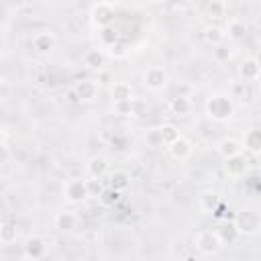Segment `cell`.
I'll return each mask as SVG.
<instances>
[{
    "label": "cell",
    "mask_w": 261,
    "mask_h": 261,
    "mask_svg": "<svg viewBox=\"0 0 261 261\" xmlns=\"http://www.w3.org/2000/svg\"><path fill=\"white\" fill-rule=\"evenodd\" d=\"M206 114L212 120L224 122L234 114V104L226 94H212L206 102Z\"/></svg>",
    "instance_id": "1"
},
{
    "label": "cell",
    "mask_w": 261,
    "mask_h": 261,
    "mask_svg": "<svg viewBox=\"0 0 261 261\" xmlns=\"http://www.w3.org/2000/svg\"><path fill=\"white\" fill-rule=\"evenodd\" d=\"M63 196L67 202L71 204H80L84 202L90 194H88V181L82 179V177H71L63 184Z\"/></svg>",
    "instance_id": "2"
},
{
    "label": "cell",
    "mask_w": 261,
    "mask_h": 261,
    "mask_svg": "<svg viewBox=\"0 0 261 261\" xmlns=\"http://www.w3.org/2000/svg\"><path fill=\"white\" fill-rule=\"evenodd\" d=\"M143 84H145L147 90L159 92V90H163L167 86V71L161 65H151L143 73Z\"/></svg>",
    "instance_id": "3"
},
{
    "label": "cell",
    "mask_w": 261,
    "mask_h": 261,
    "mask_svg": "<svg viewBox=\"0 0 261 261\" xmlns=\"http://www.w3.org/2000/svg\"><path fill=\"white\" fill-rule=\"evenodd\" d=\"M232 222H234L239 234H255V232L259 230V224H261L259 214L253 212V210H243V212H239Z\"/></svg>",
    "instance_id": "4"
},
{
    "label": "cell",
    "mask_w": 261,
    "mask_h": 261,
    "mask_svg": "<svg viewBox=\"0 0 261 261\" xmlns=\"http://www.w3.org/2000/svg\"><path fill=\"white\" fill-rule=\"evenodd\" d=\"M196 249L200 251V253H204V255H212V253H216L218 249H220V241H218V234H216V230H210V228H204V230H200L198 234H196Z\"/></svg>",
    "instance_id": "5"
},
{
    "label": "cell",
    "mask_w": 261,
    "mask_h": 261,
    "mask_svg": "<svg viewBox=\"0 0 261 261\" xmlns=\"http://www.w3.org/2000/svg\"><path fill=\"white\" fill-rule=\"evenodd\" d=\"M55 43H57V39H55V35L51 31H39L31 41L33 51L39 53V55H49L55 49Z\"/></svg>",
    "instance_id": "6"
},
{
    "label": "cell",
    "mask_w": 261,
    "mask_h": 261,
    "mask_svg": "<svg viewBox=\"0 0 261 261\" xmlns=\"http://www.w3.org/2000/svg\"><path fill=\"white\" fill-rule=\"evenodd\" d=\"M90 14L92 18L100 24V27H108L112 16H114V4H108V2H100V4H94L90 8Z\"/></svg>",
    "instance_id": "7"
},
{
    "label": "cell",
    "mask_w": 261,
    "mask_h": 261,
    "mask_svg": "<svg viewBox=\"0 0 261 261\" xmlns=\"http://www.w3.org/2000/svg\"><path fill=\"white\" fill-rule=\"evenodd\" d=\"M110 96H112V102L114 104L135 100L133 98V86L128 82H114L112 88H110Z\"/></svg>",
    "instance_id": "8"
},
{
    "label": "cell",
    "mask_w": 261,
    "mask_h": 261,
    "mask_svg": "<svg viewBox=\"0 0 261 261\" xmlns=\"http://www.w3.org/2000/svg\"><path fill=\"white\" fill-rule=\"evenodd\" d=\"M47 253V243H45V239H41V237H31V239H27V243H24V255L29 257V259H41L43 255Z\"/></svg>",
    "instance_id": "9"
},
{
    "label": "cell",
    "mask_w": 261,
    "mask_h": 261,
    "mask_svg": "<svg viewBox=\"0 0 261 261\" xmlns=\"http://www.w3.org/2000/svg\"><path fill=\"white\" fill-rule=\"evenodd\" d=\"M167 149H169V153H171V157L173 159H179V161H184V159H188L190 155H192V143L186 139V137H179V139H175L171 145H167Z\"/></svg>",
    "instance_id": "10"
},
{
    "label": "cell",
    "mask_w": 261,
    "mask_h": 261,
    "mask_svg": "<svg viewBox=\"0 0 261 261\" xmlns=\"http://www.w3.org/2000/svg\"><path fill=\"white\" fill-rule=\"evenodd\" d=\"M75 96L82 100V102H92L96 96H98V84L94 80H82L77 82L75 86Z\"/></svg>",
    "instance_id": "11"
},
{
    "label": "cell",
    "mask_w": 261,
    "mask_h": 261,
    "mask_svg": "<svg viewBox=\"0 0 261 261\" xmlns=\"http://www.w3.org/2000/svg\"><path fill=\"white\" fill-rule=\"evenodd\" d=\"M245 169H247V159H245L243 153L224 159V171H226L230 177H241V175L245 173Z\"/></svg>",
    "instance_id": "12"
},
{
    "label": "cell",
    "mask_w": 261,
    "mask_h": 261,
    "mask_svg": "<svg viewBox=\"0 0 261 261\" xmlns=\"http://www.w3.org/2000/svg\"><path fill=\"white\" fill-rule=\"evenodd\" d=\"M86 171H88V177H90V179H102V177L106 175V171H108V161H106L104 157L96 155V157H92V159L88 161Z\"/></svg>",
    "instance_id": "13"
},
{
    "label": "cell",
    "mask_w": 261,
    "mask_h": 261,
    "mask_svg": "<svg viewBox=\"0 0 261 261\" xmlns=\"http://www.w3.org/2000/svg\"><path fill=\"white\" fill-rule=\"evenodd\" d=\"M75 224H77V214L75 212L63 210V212L55 214V228H59V230H73Z\"/></svg>",
    "instance_id": "14"
},
{
    "label": "cell",
    "mask_w": 261,
    "mask_h": 261,
    "mask_svg": "<svg viewBox=\"0 0 261 261\" xmlns=\"http://www.w3.org/2000/svg\"><path fill=\"white\" fill-rule=\"evenodd\" d=\"M216 234H218V241L220 245H232L241 234L234 226V222H224L220 228H216Z\"/></svg>",
    "instance_id": "15"
},
{
    "label": "cell",
    "mask_w": 261,
    "mask_h": 261,
    "mask_svg": "<svg viewBox=\"0 0 261 261\" xmlns=\"http://www.w3.org/2000/svg\"><path fill=\"white\" fill-rule=\"evenodd\" d=\"M106 61V55L102 49H88L84 53V65L90 67V69H100Z\"/></svg>",
    "instance_id": "16"
},
{
    "label": "cell",
    "mask_w": 261,
    "mask_h": 261,
    "mask_svg": "<svg viewBox=\"0 0 261 261\" xmlns=\"http://www.w3.org/2000/svg\"><path fill=\"white\" fill-rule=\"evenodd\" d=\"M198 204H200L202 212H206V214H214V210L220 206V198H218L214 192H204V194H200Z\"/></svg>",
    "instance_id": "17"
},
{
    "label": "cell",
    "mask_w": 261,
    "mask_h": 261,
    "mask_svg": "<svg viewBox=\"0 0 261 261\" xmlns=\"http://www.w3.org/2000/svg\"><path fill=\"white\" fill-rule=\"evenodd\" d=\"M18 237V226L12 220H0V243H14Z\"/></svg>",
    "instance_id": "18"
},
{
    "label": "cell",
    "mask_w": 261,
    "mask_h": 261,
    "mask_svg": "<svg viewBox=\"0 0 261 261\" xmlns=\"http://www.w3.org/2000/svg\"><path fill=\"white\" fill-rule=\"evenodd\" d=\"M245 33H247V24H245V20H241V18H230L228 24H226V33H224V37L228 35V39L239 41V39L245 37Z\"/></svg>",
    "instance_id": "19"
},
{
    "label": "cell",
    "mask_w": 261,
    "mask_h": 261,
    "mask_svg": "<svg viewBox=\"0 0 261 261\" xmlns=\"http://www.w3.org/2000/svg\"><path fill=\"white\" fill-rule=\"evenodd\" d=\"M169 110L177 116H186L192 110V102H190L188 96H175V98L169 100Z\"/></svg>",
    "instance_id": "20"
},
{
    "label": "cell",
    "mask_w": 261,
    "mask_h": 261,
    "mask_svg": "<svg viewBox=\"0 0 261 261\" xmlns=\"http://www.w3.org/2000/svg\"><path fill=\"white\" fill-rule=\"evenodd\" d=\"M241 77L245 82H257L259 80V61L257 59H247L243 65H241Z\"/></svg>",
    "instance_id": "21"
},
{
    "label": "cell",
    "mask_w": 261,
    "mask_h": 261,
    "mask_svg": "<svg viewBox=\"0 0 261 261\" xmlns=\"http://www.w3.org/2000/svg\"><path fill=\"white\" fill-rule=\"evenodd\" d=\"M218 153H220L224 159L234 157V155L241 153V143H239L237 139H222L220 145H218Z\"/></svg>",
    "instance_id": "22"
},
{
    "label": "cell",
    "mask_w": 261,
    "mask_h": 261,
    "mask_svg": "<svg viewBox=\"0 0 261 261\" xmlns=\"http://www.w3.org/2000/svg\"><path fill=\"white\" fill-rule=\"evenodd\" d=\"M130 186V175L126 173V171H114L112 175H110V190H114V192H122V190H126Z\"/></svg>",
    "instance_id": "23"
},
{
    "label": "cell",
    "mask_w": 261,
    "mask_h": 261,
    "mask_svg": "<svg viewBox=\"0 0 261 261\" xmlns=\"http://www.w3.org/2000/svg\"><path fill=\"white\" fill-rule=\"evenodd\" d=\"M157 135H159V141H161L163 145H171L175 139H179V137H181L175 124H163V126L157 130Z\"/></svg>",
    "instance_id": "24"
},
{
    "label": "cell",
    "mask_w": 261,
    "mask_h": 261,
    "mask_svg": "<svg viewBox=\"0 0 261 261\" xmlns=\"http://www.w3.org/2000/svg\"><path fill=\"white\" fill-rule=\"evenodd\" d=\"M243 145H245V149H249L251 153H259V149H261V133H259L257 128H251V130L245 135Z\"/></svg>",
    "instance_id": "25"
},
{
    "label": "cell",
    "mask_w": 261,
    "mask_h": 261,
    "mask_svg": "<svg viewBox=\"0 0 261 261\" xmlns=\"http://www.w3.org/2000/svg\"><path fill=\"white\" fill-rule=\"evenodd\" d=\"M204 39H206L210 45H222V41H224V33H222L220 27L212 24V27H206V31H204Z\"/></svg>",
    "instance_id": "26"
},
{
    "label": "cell",
    "mask_w": 261,
    "mask_h": 261,
    "mask_svg": "<svg viewBox=\"0 0 261 261\" xmlns=\"http://www.w3.org/2000/svg\"><path fill=\"white\" fill-rule=\"evenodd\" d=\"M114 110H116V114H120V116H133V114H137V110H135V100L114 104Z\"/></svg>",
    "instance_id": "27"
},
{
    "label": "cell",
    "mask_w": 261,
    "mask_h": 261,
    "mask_svg": "<svg viewBox=\"0 0 261 261\" xmlns=\"http://www.w3.org/2000/svg\"><path fill=\"white\" fill-rule=\"evenodd\" d=\"M100 39H102L104 45H114V41H116V31H114L110 24H108V27H102Z\"/></svg>",
    "instance_id": "28"
},
{
    "label": "cell",
    "mask_w": 261,
    "mask_h": 261,
    "mask_svg": "<svg viewBox=\"0 0 261 261\" xmlns=\"http://www.w3.org/2000/svg\"><path fill=\"white\" fill-rule=\"evenodd\" d=\"M206 8H208V12H210L212 16H224L226 4H224V2H210Z\"/></svg>",
    "instance_id": "29"
},
{
    "label": "cell",
    "mask_w": 261,
    "mask_h": 261,
    "mask_svg": "<svg viewBox=\"0 0 261 261\" xmlns=\"http://www.w3.org/2000/svg\"><path fill=\"white\" fill-rule=\"evenodd\" d=\"M100 198H102L104 204H112V202L118 200V192H114V190H106V192L100 194Z\"/></svg>",
    "instance_id": "30"
},
{
    "label": "cell",
    "mask_w": 261,
    "mask_h": 261,
    "mask_svg": "<svg viewBox=\"0 0 261 261\" xmlns=\"http://www.w3.org/2000/svg\"><path fill=\"white\" fill-rule=\"evenodd\" d=\"M88 181V194L94 196L96 192L102 194V188H100V179H86Z\"/></svg>",
    "instance_id": "31"
},
{
    "label": "cell",
    "mask_w": 261,
    "mask_h": 261,
    "mask_svg": "<svg viewBox=\"0 0 261 261\" xmlns=\"http://www.w3.org/2000/svg\"><path fill=\"white\" fill-rule=\"evenodd\" d=\"M8 159H10V149L4 143H0V165L8 163Z\"/></svg>",
    "instance_id": "32"
},
{
    "label": "cell",
    "mask_w": 261,
    "mask_h": 261,
    "mask_svg": "<svg viewBox=\"0 0 261 261\" xmlns=\"http://www.w3.org/2000/svg\"><path fill=\"white\" fill-rule=\"evenodd\" d=\"M0 143H4V128L0 126Z\"/></svg>",
    "instance_id": "33"
}]
</instances>
